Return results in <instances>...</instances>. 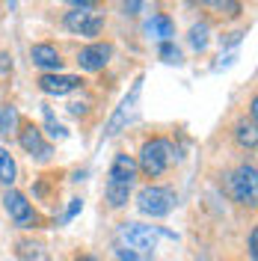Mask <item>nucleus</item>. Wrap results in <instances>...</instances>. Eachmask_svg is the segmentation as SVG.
Returning <instances> with one entry per match:
<instances>
[{"mask_svg": "<svg viewBox=\"0 0 258 261\" xmlns=\"http://www.w3.org/2000/svg\"><path fill=\"white\" fill-rule=\"evenodd\" d=\"M226 193L231 196V202L255 208L258 202V172L252 163H241L238 169H231L226 175Z\"/></svg>", "mask_w": 258, "mask_h": 261, "instance_id": "obj_1", "label": "nucleus"}, {"mask_svg": "<svg viewBox=\"0 0 258 261\" xmlns=\"http://www.w3.org/2000/svg\"><path fill=\"white\" fill-rule=\"evenodd\" d=\"M169 163H172V143H169L166 137H151V140H145L143 148H140V161H137V169L143 172L145 178L163 175Z\"/></svg>", "mask_w": 258, "mask_h": 261, "instance_id": "obj_2", "label": "nucleus"}, {"mask_svg": "<svg viewBox=\"0 0 258 261\" xmlns=\"http://www.w3.org/2000/svg\"><path fill=\"white\" fill-rule=\"evenodd\" d=\"M158 238H172L169 231L158 226H143V223H119V241L140 255H151V249L158 244Z\"/></svg>", "mask_w": 258, "mask_h": 261, "instance_id": "obj_3", "label": "nucleus"}, {"mask_svg": "<svg viewBox=\"0 0 258 261\" xmlns=\"http://www.w3.org/2000/svg\"><path fill=\"white\" fill-rule=\"evenodd\" d=\"M175 190L172 187H161V184H148L137 193V208L145 217H166L175 208Z\"/></svg>", "mask_w": 258, "mask_h": 261, "instance_id": "obj_4", "label": "nucleus"}, {"mask_svg": "<svg viewBox=\"0 0 258 261\" xmlns=\"http://www.w3.org/2000/svg\"><path fill=\"white\" fill-rule=\"evenodd\" d=\"M3 208H6L9 217H12L15 226H21V228H39L42 226L39 211L33 208V202L21 193V190H12V187H9V190L3 193Z\"/></svg>", "mask_w": 258, "mask_h": 261, "instance_id": "obj_5", "label": "nucleus"}, {"mask_svg": "<svg viewBox=\"0 0 258 261\" xmlns=\"http://www.w3.org/2000/svg\"><path fill=\"white\" fill-rule=\"evenodd\" d=\"M18 143L36 161H50V154H54L50 143H45V130L39 125H33V122H27V119L18 122Z\"/></svg>", "mask_w": 258, "mask_h": 261, "instance_id": "obj_6", "label": "nucleus"}, {"mask_svg": "<svg viewBox=\"0 0 258 261\" xmlns=\"http://www.w3.org/2000/svg\"><path fill=\"white\" fill-rule=\"evenodd\" d=\"M63 24H65V30L74 33V36L95 39L104 30V15L95 12V9H71V12H65Z\"/></svg>", "mask_w": 258, "mask_h": 261, "instance_id": "obj_7", "label": "nucleus"}, {"mask_svg": "<svg viewBox=\"0 0 258 261\" xmlns=\"http://www.w3.org/2000/svg\"><path fill=\"white\" fill-rule=\"evenodd\" d=\"M140 92H143V74L131 83V92L122 98V104L116 107L113 119H110V122H107V128H104V137H113V134H119V130L125 128V122H128V116H131V110H134V104H137Z\"/></svg>", "mask_w": 258, "mask_h": 261, "instance_id": "obj_8", "label": "nucleus"}, {"mask_svg": "<svg viewBox=\"0 0 258 261\" xmlns=\"http://www.w3.org/2000/svg\"><path fill=\"white\" fill-rule=\"evenodd\" d=\"M110 57H113V45L110 42H92V45L81 48L78 65H81L83 71H101L104 65L110 63Z\"/></svg>", "mask_w": 258, "mask_h": 261, "instance_id": "obj_9", "label": "nucleus"}, {"mask_svg": "<svg viewBox=\"0 0 258 261\" xmlns=\"http://www.w3.org/2000/svg\"><path fill=\"white\" fill-rule=\"evenodd\" d=\"M83 81L78 74H60V71H50V74H42L39 77V89L45 92V95H68V92H74V89H81Z\"/></svg>", "mask_w": 258, "mask_h": 261, "instance_id": "obj_10", "label": "nucleus"}, {"mask_svg": "<svg viewBox=\"0 0 258 261\" xmlns=\"http://www.w3.org/2000/svg\"><path fill=\"white\" fill-rule=\"evenodd\" d=\"M30 60H33V65L42 68L45 74L63 68V57H60L57 45H50V42H39V45H33L30 48Z\"/></svg>", "mask_w": 258, "mask_h": 261, "instance_id": "obj_11", "label": "nucleus"}, {"mask_svg": "<svg viewBox=\"0 0 258 261\" xmlns=\"http://www.w3.org/2000/svg\"><path fill=\"white\" fill-rule=\"evenodd\" d=\"M107 181H122V184H134L137 181V161L131 154H116L113 158V166H110V175Z\"/></svg>", "mask_w": 258, "mask_h": 261, "instance_id": "obj_12", "label": "nucleus"}, {"mask_svg": "<svg viewBox=\"0 0 258 261\" xmlns=\"http://www.w3.org/2000/svg\"><path fill=\"white\" fill-rule=\"evenodd\" d=\"M145 33H148V39L172 42V36H175V24H172L166 15H151L148 21H145Z\"/></svg>", "mask_w": 258, "mask_h": 261, "instance_id": "obj_13", "label": "nucleus"}, {"mask_svg": "<svg viewBox=\"0 0 258 261\" xmlns=\"http://www.w3.org/2000/svg\"><path fill=\"white\" fill-rule=\"evenodd\" d=\"M190 3L208 9V12H217V15H226V18H241V12H243L241 0H190Z\"/></svg>", "mask_w": 258, "mask_h": 261, "instance_id": "obj_14", "label": "nucleus"}, {"mask_svg": "<svg viewBox=\"0 0 258 261\" xmlns=\"http://www.w3.org/2000/svg\"><path fill=\"white\" fill-rule=\"evenodd\" d=\"M235 140H238V146H241V148H249V151H255V146H258L255 122H252V119H241V122L235 125Z\"/></svg>", "mask_w": 258, "mask_h": 261, "instance_id": "obj_15", "label": "nucleus"}, {"mask_svg": "<svg viewBox=\"0 0 258 261\" xmlns=\"http://www.w3.org/2000/svg\"><path fill=\"white\" fill-rule=\"evenodd\" d=\"M131 187L134 184H122V181H107V187H104V196H107V202H110V208H125L131 199Z\"/></svg>", "mask_w": 258, "mask_h": 261, "instance_id": "obj_16", "label": "nucleus"}, {"mask_svg": "<svg viewBox=\"0 0 258 261\" xmlns=\"http://www.w3.org/2000/svg\"><path fill=\"white\" fill-rule=\"evenodd\" d=\"M18 255H21V261H50L48 249L39 244V241H30V238L18 241Z\"/></svg>", "mask_w": 258, "mask_h": 261, "instance_id": "obj_17", "label": "nucleus"}, {"mask_svg": "<svg viewBox=\"0 0 258 261\" xmlns=\"http://www.w3.org/2000/svg\"><path fill=\"white\" fill-rule=\"evenodd\" d=\"M18 178V166H15V158L9 154V148L0 146V184H6V187H12Z\"/></svg>", "mask_w": 258, "mask_h": 261, "instance_id": "obj_18", "label": "nucleus"}, {"mask_svg": "<svg viewBox=\"0 0 258 261\" xmlns=\"http://www.w3.org/2000/svg\"><path fill=\"white\" fill-rule=\"evenodd\" d=\"M18 122H21V113H18V107H12V104L0 107V137H6V134L18 130Z\"/></svg>", "mask_w": 258, "mask_h": 261, "instance_id": "obj_19", "label": "nucleus"}, {"mask_svg": "<svg viewBox=\"0 0 258 261\" xmlns=\"http://www.w3.org/2000/svg\"><path fill=\"white\" fill-rule=\"evenodd\" d=\"M45 128H48V137H50V140H65V137H68L65 125H60V122L54 119L50 107H45Z\"/></svg>", "mask_w": 258, "mask_h": 261, "instance_id": "obj_20", "label": "nucleus"}, {"mask_svg": "<svg viewBox=\"0 0 258 261\" xmlns=\"http://www.w3.org/2000/svg\"><path fill=\"white\" fill-rule=\"evenodd\" d=\"M208 24H193L190 27V45H193L196 50H205L208 48Z\"/></svg>", "mask_w": 258, "mask_h": 261, "instance_id": "obj_21", "label": "nucleus"}, {"mask_svg": "<svg viewBox=\"0 0 258 261\" xmlns=\"http://www.w3.org/2000/svg\"><path fill=\"white\" fill-rule=\"evenodd\" d=\"M161 60H163V63L178 65V63H181V50H178L172 42H161Z\"/></svg>", "mask_w": 258, "mask_h": 261, "instance_id": "obj_22", "label": "nucleus"}, {"mask_svg": "<svg viewBox=\"0 0 258 261\" xmlns=\"http://www.w3.org/2000/svg\"><path fill=\"white\" fill-rule=\"evenodd\" d=\"M116 258L119 261H145V255H140V252H134V249H128V246H116Z\"/></svg>", "mask_w": 258, "mask_h": 261, "instance_id": "obj_23", "label": "nucleus"}, {"mask_svg": "<svg viewBox=\"0 0 258 261\" xmlns=\"http://www.w3.org/2000/svg\"><path fill=\"white\" fill-rule=\"evenodd\" d=\"M71 9H98L101 6V0H65Z\"/></svg>", "mask_w": 258, "mask_h": 261, "instance_id": "obj_24", "label": "nucleus"}, {"mask_svg": "<svg viewBox=\"0 0 258 261\" xmlns=\"http://www.w3.org/2000/svg\"><path fill=\"white\" fill-rule=\"evenodd\" d=\"M122 9H125V15H140L143 0H125V3H122Z\"/></svg>", "mask_w": 258, "mask_h": 261, "instance_id": "obj_25", "label": "nucleus"}, {"mask_svg": "<svg viewBox=\"0 0 258 261\" xmlns=\"http://www.w3.org/2000/svg\"><path fill=\"white\" fill-rule=\"evenodd\" d=\"M243 33H228V36H220V45H238Z\"/></svg>", "mask_w": 258, "mask_h": 261, "instance_id": "obj_26", "label": "nucleus"}, {"mask_svg": "<svg viewBox=\"0 0 258 261\" xmlns=\"http://www.w3.org/2000/svg\"><path fill=\"white\" fill-rule=\"evenodd\" d=\"M83 208V202L81 199H71V205H68V211H65V220H71V217H74V214L81 211Z\"/></svg>", "mask_w": 258, "mask_h": 261, "instance_id": "obj_27", "label": "nucleus"}, {"mask_svg": "<svg viewBox=\"0 0 258 261\" xmlns=\"http://www.w3.org/2000/svg\"><path fill=\"white\" fill-rule=\"evenodd\" d=\"M255 241H258V231L252 228V231H249V241H246V246H249V258L252 261H255Z\"/></svg>", "mask_w": 258, "mask_h": 261, "instance_id": "obj_28", "label": "nucleus"}, {"mask_svg": "<svg viewBox=\"0 0 258 261\" xmlns=\"http://www.w3.org/2000/svg\"><path fill=\"white\" fill-rule=\"evenodd\" d=\"M9 71H12V60L6 54H0V74H9Z\"/></svg>", "mask_w": 258, "mask_h": 261, "instance_id": "obj_29", "label": "nucleus"}, {"mask_svg": "<svg viewBox=\"0 0 258 261\" xmlns=\"http://www.w3.org/2000/svg\"><path fill=\"white\" fill-rule=\"evenodd\" d=\"M68 110H71L74 116H83V113H86V104H81V101H74V104H68Z\"/></svg>", "mask_w": 258, "mask_h": 261, "instance_id": "obj_30", "label": "nucleus"}, {"mask_svg": "<svg viewBox=\"0 0 258 261\" xmlns=\"http://www.w3.org/2000/svg\"><path fill=\"white\" fill-rule=\"evenodd\" d=\"M78 261H101V258H95V255H81Z\"/></svg>", "mask_w": 258, "mask_h": 261, "instance_id": "obj_31", "label": "nucleus"}]
</instances>
